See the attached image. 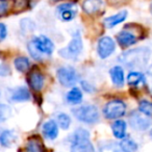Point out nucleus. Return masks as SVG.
<instances>
[{
	"label": "nucleus",
	"mask_w": 152,
	"mask_h": 152,
	"mask_svg": "<svg viewBox=\"0 0 152 152\" xmlns=\"http://www.w3.org/2000/svg\"><path fill=\"white\" fill-rule=\"evenodd\" d=\"M150 53V49L147 47L130 49L119 56V61L131 69H142L147 65Z\"/></svg>",
	"instance_id": "obj_1"
},
{
	"label": "nucleus",
	"mask_w": 152,
	"mask_h": 152,
	"mask_svg": "<svg viewBox=\"0 0 152 152\" xmlns=\"http://www.w3.org/2000/svg\"><path fill=\"white\" fill-rule=\"evenodd\" d=\"M71 152H95L93 145L90 141L89 131L79 128L74 132Z\"/></svg>",
	"instance_id": "obj_2"
},
{
	"label": "nucleus",
	"mask_w": 152,
	"mask_h": 152,
	"mask_svg": "<svg viewBox=\"0 0 152 152\" xmlns=\"http://www.w3.org/2000/svg\"><path fill=\"white\" fill-rule=\"evenodd\" d=\"M73 115L77 120L87 124H94L99 120V112L95 105H83L73 110Z\"/></svg>",
	"instance_id": "obj_3"
},
{
	"label": "nucleus",
	"mask_w": 152,
	"mask_h": 152,
	"mask_svg": "<svg viewBox=\"0 0 152 152\" xmlns=\"http://www.w3.org/2000/svg\"><path fill=\"white\" fill-rule=\"evenodd\" d=\"M81 50H83V40H81L80 34L76 32L72 38L71 42L68 44V46L61 49L58 53L61 56L65 57V58L73 59L80 54Z\"/></svg>",
	"instance_id": "obj_4"
},
{
	"label": "nucleus",
	"mask_w": 152,
	"mask_h": 152,
	"mask_svg": "<svg viewBox=\"0 0 152 152\" xmlns=\"http://www.w3.org/2000/svg\"><path fill=\"white\" fill-rule=\"evenodd\" d=\"M126 113V104L122 100L115 99L108 101L103 108V114L105 118L114 120L123 117Z\"/></svg>",
	"instance_id": "obj_5"
},
{
	"label": "nucleus",
	"mask_w": 152,
	"mask_h": 152,
	"mask_svg": "<svg viewBox=\"0 0 152 152\" xmlns=\"http://www.w3.org/2000/svg\"><path fill=\"white\" fill-rule=\"evenodd\" d=\"M56 75L58 81L64 87H74L78 81V74L71 67L59 68L56 72Z\"/></svg>",
	"instance_id": "obj_6"
},
{
	"label": "nucleus",
	"mask_w": 152,
	"mask_h": 152,
	"mask_svg": "<svg viewBox=\"0 0 152 152\" xmlns=\"http://www.w3.org/2000/svg\"><path fill=\"white\" fill-rule=\"evenodd\" d=\"M129 124L135 130H146L152 124V121L141 112H132L129 115Z\"/></svg>",
	"instance_id": "obj_7"
},
{
	"label": "nucleus",
	"mask_w": 152,
	"mask_h": 152,
	"mask_svg": "<svg viewBox=\"0 0 152 152\" xmlns=\"http://www.w3.org/2000/svg\"><path fill=\"white\" fill-rule=\"evenodd\" d=\"M115 49H116V44L110 37H102L98 41L97 52L101 58H106L112 55Z\"/></svg>",
	"instance_id": "obj_8"
},
{
	"label": "nucleus",
	"mask_w": 152,
	"mask_h": 152,
	"mask_svg": "<svg viewBox=\"0 0 152 152\" xmlns=\"http://www.w3.org/2000/svg\"><path fill=\"white\" fill-rule=\"evenodd\" d=\"M31 42L34 45V47L39 50V52H41L42 54L50 55L54 50V45H53L52 41L45 36L34 37L31 40Z\"/></svg>",
	"instance_id": "obj_9"
},
{
	"label": "nucleus",
	"mask_w": 152,
	"mask_h": 152,
	"mask_svg": "<svg viewBox=\"0 0 152 152\" xmlns=\"http://www.w3.org/2000/svg\"><path fill=\"white\" fill-rule=\"evenodd\" d=\"M76 13H77L76 7L72 2L63 3V4H59L56 7V15L58 16L59 19L66 22L73 20L76 16Z\"/></svg>",
	"instance_id": "obj_10"
},
{
	"label": "nucleus",
	"mask_w": 152,
	"mask_h": 152,
	"mask_svg": "<svg viewBox=\"0 0 152 152\" xmlns=\"http://www.w3.org/2000/svg\"><path fill=\"white\" fill-rule=\"evenodd\" d=\"M27 81L29 87L34 91L39 92L43 89L45 83V77L40 71H31L27 77Z\"/></svg>",
	"instance_id": "obj_11"
},
{
	"label": "nucleus",
	"mask_w": 152,
	"mask_h": 152,
	"mask_svg": "<svg viewBox=\"0 0 152 152\" xmlns=\"http://www.w3.org/2000/svg\"><path fill=\"white\" fill-rule=\"evenodd\" d=\"M117 41L122 47H128L137 42V37L129 30H122L117 34Z\"/></svg>",
	"instance_id": "obj_12"
},
{
	"label": "nucleus",
	"mask_w": 152,
	"mask_h": 152,
	"mask_svg": "<svg viewBox=\"0 0 152 152\" xmlns=\"http://www.w3.org/2000/svg\"><path fill=\"white\" fill-rule=\"evenodd\" d=\"M127 15H128L127 11H121V12H119V13H117L116 15H113V16H110V17L105 18L103 21L104 26H105L106 28L115 27V26H117L118 24L124 22L127 18Z\"/></svg>",
	"instance_id": "obj_13"
},
{
	"label": "nucleus",
	"mask_w": 152,
	"mask_h": 152,
	"mask_svg": "<svg viewBox=\"0 0 152 152\" xmlns=\"http://www.w3.org/2000/svg\"><path fill=\"white\" fill-rule=\"evenodd\" d=\"M127 83L130 87L133 88H137V87H142L146 83V78L144 76L143 73L137 71H132L128 74L127 76Z\"/></svg>",
	"instance_id": "obj_14"
},
{
	"label": "nucleus",
	"mask_w": 152,
	"mask_h": 152,
	"mask_svg": "<svg viewBox=\"0 0 152 152\" xmlns=\"http://www.w3.org/2000/svg\"><path fill=\"white\" fill-rule=\"evenodd\" d=\"M43 134L49 140H54L58 135V127L53 120L47 121L43 125Z\"/></svg>",
	"instance_id": "obj_15"
},
{
	"label": "nucleus",
	"mask_w": 152,
	"mask_h": 152,
	"mask_svg": "<svg viewBox=\"0 0 152 152\" xmlns=\"http://www.w3.org/2000/svg\"><path fill=\"white\" fill-rule=\"evenodd\" d=\"M102 7L101 0H83L81 7L89 15H94L100 11Z\"/></svg>",
	"instance_id": "obj_16"
},
{
	"label": "nucleus",
	"mask_w": 152,
	"mask_h": 152,
	"mask_svg": "<svg viewBox=\"0 0 152 152\" xmlns=\"http://www.w3.org/2000/svg\"><path fill=\"white\" fill-rule=\"evenodd\" d=\"M110 78L115 86L117 87H122L124 85V71L120 66L113 67L110 71Z\"/></svg>",
	"instance_id": "obj_17"
},
{
	"label": "nucleus",
	"mask_w": 152,
	"mask_h": 152,
	"mask_svg": "<svg viewBox=\"0 0 152 152\" xmlns=\"http://www.w3.org/2000/svg\"><path fill=\"white\" fill-rule=\"evenodd\" d=\"M126 122L123 120H117L113 123L112 125V130L114 135L117 139H124L126 137Z\"/></svg>",
	"instance_id": "obj_18"
},
{
	"label": "nucleus",
	"mask_w": 152,
	"mask_h": 152,
	"mask_svg": "<svg viewBox=\"0 0 152 152\" xmlns=\"http://www.w3.org/2000/svg\"><path fill=\"white\" fill-rule=\"evenodd\" d=\"M30 99V93L25 87H19L15 89L12 93V100L13 101H27Z\"/></svg>",
	"instance_id": "obj_19"
},
{
	"label": "nucleus",
	"mask_w": 152,
	"mask_h": 152,
	"mask_svg": "<svg viewBox=\"0 0 152 152\" xmlns=\"http://www.w3.org/2000/svg\"><path fill=\"white\" fill-rule=\"evenodd\" d=\"M17 137L12 130H4L0 132V144L3 147H10L14 144Z\"/></svg>",
	"instance_id": "obj_20"
},
{
	"label": "nucleus",
	"mask_w": 152,
	"mask_h": 152,
	"mask_svg": "<svg viewBox=\"0 0 152 152\" xmlns=\"http://www.w3.org/2000/svg\"><path fill=\"white\" fill-rule=\"evenodd\" d=\"M25 152H44L42 142L38 137H30L25 146Z\"/></svg>",
	"instance_id": "obj_21"
},
{
	"label": "nucleus",
	"mask_w": 152,
	"mask_h": 152,
	"mask_svg": "<svg viewBox=\"0 0 152 152\" xmlns=\"http://www.w3.org/2000/svg\"><path fill=\"white\" fill-rule=\"evenodd\" d=\"M83 100V93L78 88H72L67 94V101L71 104H78Z\"/></svg>",
	"instance_id": "obj_22"
},
{
	"label": "nucleus",
	"mask_w": 152,
	"mask_h": 152,
	"mask_svg": "<svg viewBox=\"0 0 152 152\" xmlns=\"http://www.w3.org/2000/svg\"><path fill=\"white\" fill-rule=\"evenodd\" d=\"M100 152H123L120 147V144H117L113 141H105L100 143Z\"/></svg>",
	"instance_id": "obj_23"
},
{
	"label": "nucleus",
	"mask_w": 152,
	"mask_h": 152,
	"mask_svg": "<svg viewBox=\"0 0 152 152\" xmlns=\"http://www.w3.org/2000/svg\"><path fill=\"white\" fill-rule=\"evenodd\" d=\"M120 147L123 152H135L137 150V144L129 137H124L120 143Z\"/></svg>",
	"instance_id": "obj_24"
},
{
	"label": "nucleus",
	"mask_w": 152,
	"mask_h": 152,
	"mask_svg": "<svg viewBox=\"0 0 152 152\" xmlns=\"http://www.w3.org/2000/svg\"><path fill=\"white\" fill-rule=\"evenodd\" d=\"M14 64H15L16 69H17L18 71H20V72L27 71V70L29 69V67H30L29 59H28L27 57H25V56L17 57V58L15 59V61H14Z\"/></svg>",
	"instance_id": "obj_25"
},
{
	"label": "nucleus",
	"mask_w": 152,
	"mask_h": 152,
	"mask_svg": "<svg viewBox=\"0 0 152 152\" xmlns=\"http://www.w3.org/2000/svg\"><path fill=\"white\" fill-rule=\"evenodd\" d=\"M139 110L148 117L152 116V102L148 100H142L139 104Z\"/></svg>",
	"instance_id": "obj_26"
},
{
	"label": "nucleus",
	"mask_w": 152,
	"mask_h": 152,
	"mask_svg": "<svg viewBox=\"0 0 152 152\" xmlns=\"http://www.w3.org/2000/svg\"><path fill=\"white\" fill-rule=\"evenodd\" d=\"M12 116V108L11 106L7 104L0 103V123H3Z\"/></svg>",
	"instance_id": "obj_27"
},
{
	"label": "nucleus",
	"mask_w": 152,
	"mask_h": 152,
	"mask_svg": "<svg viewBox=\"0 0 152 152\" xmlns=\"http://www.w3.org/2000/svg\"><path fill=\"white\" fill-rule=\"evenodd\" d=\"M57 123L61 126V128L63 129H68L71 124V119L68 115L66 114H61L57 116Z\"/></svg>",
	"instance_id": "obj_28"
},
{
	"label": "nucleus",
	"mask_w": 152,
	"mask_h": 152,
	"mask_svg": "<svg viewBox=\"0 0 152 152\" xmlns=\"http://www.w3.org/2000/svg\"><path fill=\"white\" fill-rule=\"evenodd\" d=\"M28 50H29L30 54H31V56L34 57V58H36V59H41V58H42L43 54L41 52H39V50L36 48V47H34V45L32 44L31 41L28 43Z\"/></svg>",
	"instance_id": "obj_29"
},
{
	"label": "nucleus",
	"mask_w": 152,
	"mask_h": 152,
	"mask_svg": "<svg viewBox=\"0 0 152 152\" xmlns=\"http://www.w3.org/2000/svg\"><path fill=\"white\" fill-rule=\"evenodd\" d=\"M10 2L7 0H0V18L9 13Z\"/></svg>",
	"instance_id": "obj_30"
},
{
	"label": "nucleus",
	"mask_w": 152,
	"mask_h": 152,
	"mask_svg": "<svg viewBox=\"0 0 152 152\" xmlns=\"http://www.w3.org/2000/svg\"><path fill=\"white\" fill-rule=\"evenodd\" d=\"M7 36V28L5 24L0 23V41H3Z\"/></svg>",
	"instance_id": "obj_31"
},
{
	"label": "nucleus",
	"mask_w": 152,
	"mask_h": 152,
	"mask_svg": "<svg viewBox=\"0 0 152 152\" xmlns=\"http://www.w3.org/2000/svg\"><path fill=\"white\" fill-rule=\"evenodd\" d=\"M11 73V70L7 67L5 64H1L0 63V75L1 76H7Z\"/></svg>",
	"instance_id": "obj_32"
},
{
	"label": "nucleus",
	"mask_w": 152,
	"mask_h": 152,
	"mask_svg": "<svg viewBox=\"0 0 152 152\" xmlns=\"http://www.w3.org/2000/svg\"><path fill=\"white\" fill-rule=\"evenodd\" d=\"M27 4V0H16L15 2V7L16 9H21L24 10V7Z\"/></svg>",
	"instance_id": "obj_33"
},
{
	"label": "nucleus",
	"mask_w": 152,
	"mask_h": 152,
	"mask_svg": "<svg viewBox=\"0 0 152 152\" xmlns=\"http://www.w3.org/2000/svg\"><path fill=\"white\" fill-rule=\"evenodd\" d=\"M81 86H83V89L86 90L87 92H94V88H92V86H90L86 81H81Z\"/></svg>",
	"instance_id": "obj_34"
},
{
	"label": "nucleus",
	"mask_w": 152,
	"mask_h": 152,
	"mask_svg": "<svg viewBox=\"0 0 152 152\" xmlns=\"http://www.w3.org/2000/svg\"><path fill=\"white\" fill-rule=\"evenodd\" d=\"M148 73H149L150 75H152V64H151V66L148 68Z\"/></svg>",
	"instance_id": "obj_35"
},
{
	"label": "nucleus",
	"mask_w": 152,
	"mask_h": 152,
	"mask_svg": "<svg viewBox=\"0 0 152 152\" xmlns=\"http://www.w3.org/2000/svg\"><path fill=\"white\" fill-rule=\"evenodd\" d=\"M150 12H151V14H152V1H151V4H150Z\"/></svg>",
	"instance_id": "obj_36"
},
{
	"label": "nucleus",
	"mask_w": 152,
	"mask_h": 152,
	"mask_svg": "<svg viewBox=\"0 0 152 152\" xmlns=\"http://www.w3.org/2000/svg\"><path fill=\"white\" fill-rule=\"evenodd\" d=\"M150 135H151V137H152V129H151V130H150Z\"/></svg>",
	"instance_id": "obj_37"
}]
</instances>
